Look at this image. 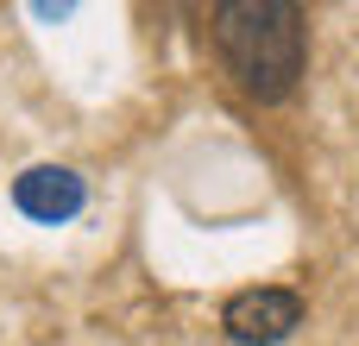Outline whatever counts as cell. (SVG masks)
I'll return each instance as SVG.
<instances>
[{"instance_id":"1","label":"cell","mask_w":359,"mask_h":346,"mask_svg":"<svg viewBox=\"0 0 359 346\" xmlns=\"http://www.w3.org/2000/svg\"><path fill=\"white\" fill-rule=\"evenodd\" d=\"M208 57L240 101L284 107L309 69V13L297 0H215Z\"/></svg>"},{"instance_id":"3","label":"cell","mask_w":359,"mask_h":346,"mask_svg":"<svg viewBox=\"0 0 359 346\" xmlns=\"http://www.w3.org/2000/svg\"><path fill=\"white\" fill-rule=\"evenodd\" d=\"M19 202H25L32 214L57 221V214H69V208L82 202V189H76V177H63V170H57V183H44V189H38V183H19Z\"/></svg>"},{"instance_id":"2","label":"cell","mask_w":359,"mask_h":346,"mask_svg":"<svg viewBox=\"0 0 359 346\" xmlns=\"http://www.w3.org/2000/svg\"><path fill=\"white\" fill-rule=\"evenodd\" d=\"M221 328L233 346H278L303 328V296L284 284H259V290H233L221 303Z\"/></svg>"}]
</instances>
